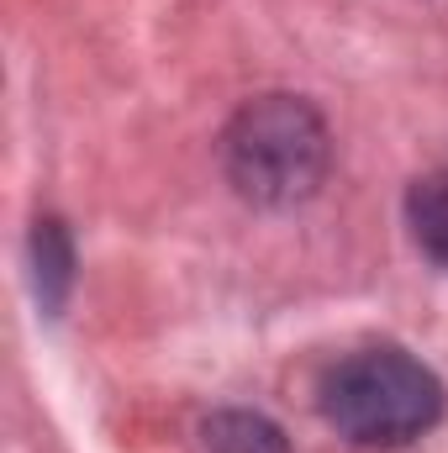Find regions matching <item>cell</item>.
Wrapping results in <instances>:
<instances>
[{"label": "cell", "mask_w": 448, "mask_h": 453, "mask_svg": "<svg viewBox=\"0 0 448 453\" xmlns=\"http://www.w3.org/2000/svg\"><path fill=\"white\" fill-rule=\"evenodd\" d=\"M322 417L359 449H406L444 417V385L417 353L375 342L322 374Z\"/></svg>", "instance_id": "1"}, {"label": "cell", "mask_w": 448, "mask_h": 453, "mask_svg": "<svg viewBox=\"0 0 448 453\" xmlns=\"http://www.w3.org/2000/svg\"><path fill=\"white\" fill-rule=\"evenodd\" d=\"M227 180L253 206H296L317 196L333 164L328 121L301 96H259L232 116L222 137Z\"/></svg>", "instance_id": "2"}, {"label": "cell", "mask_w": 448, "mask_h": 453, "mask_svg": "<svg viewBox=\"0 0 448 453\" xmlns=\"http://www.w3.org/2000/svg\"><path fill=\"white\" fill-rule=\"evenodd\" d=\"M201 449L206 453H290V443L259 411H217V417L201 422Z\"/></svg>", "instance_id": "4"}, {"label": "cell", "mask_w": 448, "mask_h": 453, "mask_svg": "<svg viewBox=\"0 0 448 453\" xmlns=\"http://www.w3.org/2000/svg\"><path fill=\"white\" fill-rule=\"evenodd\" d=\"M69 269H74V253H69V237L58 222H37V290H42V306L53 311L69 290Z\"/></svg>", "instance_id": "5"}, {"label": "cell", "mask_w": 448, "mask_h": 453, "mask_svg": "<svg viewBox=\"0 0 448 453\" xmlns=\"http://www.w3.org/2000/svg\"><path fill=\"white\" fill-rule=\"evenodd\" d=\"M406 226H412V242L448 269V169L438 174H422L412 190H406Z\"/></svg>", "instance_id": "3"}]
</instances>
